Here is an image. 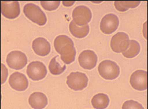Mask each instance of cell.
Returning <instances> with one entry per match:
<instances>
[{
  "label": "cell",
  "mask_w": 148,
  "mask_h": 109,
  "mask_svg": "<svg viewBox=\"0 0 148 109\" xmlns=\"http://www.w3.org/2000/svg\"><path fill=\"white\" fill-rule=\"evenodd\" d=\"M58 57V55L56 56L51 60L50 63L49 65V69L50 71L51 74L53 75H59L61 74L62 73H63L64 71L66 70V66L64 65V66H61L60 63L57 61V57Z\"/></svg>",
  "instance_id": "20"
},
{
  "label": "cell",
  "mask_w": 148,
  "mask_h": 109,
  "mask_svg": "<svg viewBox=\"0 0 148 109\" xmlns=\"http://www.w3.org/2000/svg\"><path fill=\"white\" fill-rule=\"evenodd\" d=\"M60 1H40V4L45 10L47 11H53L56 10L60 5Z\"/></svg>",
  "instance_id": "21"
},
{
  "label": "cell",
  "mask_w": 148,
  "mask_h": 109,
  "mask_svg": "<svg viewBox=\"0 0 148 109\" xmlns=\"http://www.w3.org/2000/svg\"><path fill=\"white\" fill-rule=\"evenodd\" d=\"M9 84L14 90L23 91L27 89L29 85V82L27 77L23 74L16 72L10 75L9 78Z\"/></svg>",
  "instance_id": "13"
},
{
  "label": "cell",
  "mask_w": 148,
  "mask_h": 109,
  "mask_svg": "<svg viewBox=\"0 0 148 109\" xmlns=\"http://www.w3.org/2000/svg\"><path fill=\"white\" fill-rule=\"evenodd\" d=\"M141 3V1H115L114 5L116 10L120 12H125L128 10L129 8H134L136 7L138 5H139Z\"/></svg>",
  "instance_id": "19"
},
{
  "label": "cell",
  "mask_w": 148,
  "mask_h": 109,
  "mask_svg": "<svg viewBox=\"0 0 148 109\" xmlns=\"http://www.w3.org/2000/svg\"><path fill=\"white\" fill-rule=\"evenodd\" d=\"M129 41V37L126 33H117L112 37L111 40V49L117 53L123 52L128 48Z\"/></svg>",
  "instance_id": "8"
},
{
  "label": "cell",
  "mask_w": 148,
  "mask_h": 109,
  "mask_svg": "<svg viewBox=\"0 0 148 109\" xmlns=\"http://www.w3.org/2000/svg\"><path fill=\"white\" fill-rule=\"evenodd\" d=\"M88 78L85 74L80 72H71L67 76L66 83L74 91H81L88 86Z\"/></svg>",
  "instance_id": "4"
},
{
  "label": "cell",
  "mask_w": 148,
  "mask_h": 109,
  "mask_svg": "<svg viewBox=\"0 0 148 109\" xmlns=\"http://www.w3.org/2000/svg\"><path fill=\"white\" fill-rule=\"evenodd\" d=\"M70 31L71 34L77 38H83L88 35L90 31V26L88 25L82 26H78L75 23L73 20H72L69 26Z\"/></svg>",
  "instance_id": "16"
},
{
  "label": "cell",
  "mask_w": 148,
  "mask_h": 109,
  "mask_svg": "<svg viewBox=\"0 0 148 109\" xmlns=\"http://www.w3.org/2000/svg\"><path fill=\"white\" fill-rule=\"evenodd\" d=\"M141 47L137 41L131 40L129 41L128 47L122 52V54L126 58H133L137 56L140 52Z\"/></svg>",
  "instance_id": "18"
},
{
  "label": "cell",
  "mask_w": 148,
  "mask_h": 109,
  "mask_svg": "<svg viewBox=\"0 0 148 109\" xmlns=\"http://www.w3.org/2000/svg\"><path fill=\"white\" fill-rule=\"evenodd\" d=\"M92 14L90 9L85 5H79L73 11V21L78 26L88 25L91 21Z\"/></svg>",
  "instance_id": "5"
},
{
  "label": "cell",
  "mask_w": 148,
  "mask_h": 109,
  "mask_svg": "<svg viewBox=\"0 0 148 109\" xmlns=\"http://www.w3.org/2000/svg\"><path fill=\"white\" fill-rule=\"evenodd\" d=\"M75 3V1H72V2H66V1H63V4L65 5V6H71L73 3Z\"/></svg>",
  "instance_id": "24"
},
{
  "label": "cell",
  "mask_w": 148,
  "mask_h": 109,
  "mask_svg": "<svg viewBox=\"0 0 148 109\" xmlns=\"http://www.w3.org/2000/svg\"><path fill=\"white\" fill-rule=\"evenodd\" d=\"M122 109H144L143 106L136 101L130 100L126 101L122 105Z\"/></svg>",
  "instance_id": "22"
},
{
  "label": "cell",
  "mask_w": 148,
  "mask_h": 109,
  "mask_svg": "<svg viewBox=\"0 0 148 109\" xmlns=\"http://www.w3.org/2000/svg\"><path fill=\"white\" fill-rule=\"evenodd\" d=\"M29 104L34 109H43L48 104V99L43 93L34 92L29 97Z\"/></svg>",
  "instance_id": "15"
},
{
  "label": "cell",
  "mask_w": 148,
  "mask_h": 109,
  "mask_svg": "<svg viewBox=\"0 0 148 109\" xmlns=\"http://www.w3.org/2000/svg\"><path fill=\"white\" fill-rule=\"evenodd\" d=\"M54 47L65 64H70L75 61L77 52L71 37L66 35H58L54 40Z\"/></svg>",
  "instance_id": "1"
},
{
  "label": "cell",
  "mask_w": 148,
  "mask_h": 109,
  "mask_svg": "<svg viewBox=\"0 0 148 109\" xmlns=\"http://www.w3.org/2000/svg\"><path fill=\"white\" fill-rule=\"evenodd\" d=\"M132 87L138 91H144L147 88V73L144 70H136L130 76Z\"/></svg>",
  "instance_id": "10"
},
{
  "label": "cell",
  "mask_w": 148,
  "mask_h": 109,
  "mask_svg": "<svg viewBox=\"0 0 148 109\" xmlns=\"http://www.w3.org/2000/svg\"><path fill=\"white\" fill-rule=\"evenodd\" d=\"M47 70L45 64L39 61H32L27 67V74L32 80H40L47 76Z\"/></svg>",
  "instance_id": "7"
},
{
  "label": "cell",
  "mask_w": 148,
  "mask_h": 109,
  "mask_svg": "<svg viewBox=\"0 0 148 109\" xmlns=\"http://www.w3.org/2000/svg\"><path fill=\"white\" fill-rule=\"evenodd\" d=\"M32 48L38 55L45 57L51 51V44L44 37H38L32 42Z\"/></svg>",
  "instance_id": "14"
},
{
  "label": "cell",
  "mask_w": 148,
  "mask_h": 109,
  "mask_svg": "<svg viewBox=\"0 0 148 109\" xmlns=\"http://www.w3.org/2000/svg\"><path fill=\"white\" fill-rule=\"evenodd\" d=\"M6 62L10 68L19 70L27 65V58L23 52L18 50H14L7 55Z\"/></svg>",
  "instance_id": "6"
},
{
  "label": "cell",
  "mask_w": 148,
  "mask_h": 109,
  "mask_svg": "<svg viewBox=\"0 0 148 109\" xmlns=\"http://www.w3.org/2000/svg\"><path fill=\"white\" fill-rule=\"evenodd\" d=\"M109 104V98L104 93H98L92 99V104L96 109H105Z\"/></svg>",
  "instance_id": "17"
},
{
  "label": "cell",
  "mask_w": 148,
  "mask_h": 109,
  "mask_svg": "<svg viewBox=\"0 0 148 109\" xmlns=\"http://www.w3.org/2000/svg\"><path fill=\"white\" fill-rule=\"evenodd\" d=\"M98 70L100 76L107 80H114L120 74L118 65L111 60H104L100 62Z\"/></svg>",
  "instance_id": "3"
},
{
  "label": "cell",
  "mask_w": 148,
  "mask_h": 109,
  "mask_svg": "<svg viewBox=\"0 0 148 109\" xmlns=\"http://www.w3.org/2000/svg\"><path fill=\"white\" fill-rule=\"evenodd\" d=\"M23 12L26 17L38 25H45L47 21L45 12L42 11L38 5L34 3H27L25 5Z\"/></svg>",
  "instance_id": "2"
},
{
  "label": "cell",
  "mask_w": 148,
  "mask_h": 109,
  "mask_svg": "<svg viewBox=\"0 0 148 109\" xmlns=\"http://www.w3.org/2000/svg\"><path fill=\"white\" fill-rule=\"evenodd\" d=\"M79 63L83 68L92 69L96 67L98 57L96 53L91 50H85L79 56Z\"/></svg>",
  "instance_id": "12"
},
{
  "label": "cell",
  "mask_w": 148,
  "mask_h": 109,
  "mask_svg": "<svg viewBox=\"0 0 148 109\" xmlns=\"http://www.w3.org/2000/svg\"><path fill=\"white\" fill-rule=\"evenodd\" d=\"M118 17L114 14H108L100 22V30L104 34H111L117 30L119 26Z\"/></svg>",
  "instance_id": "9"
},
{
  "label": "cell",
  "mask_w": 148,
  "mask_h": 109,
  "mask_svg": "<svg viewBox=\"0 0 148 109\" xmlns=\"http://www.w3.org/2000/svg\"><path fill=\"white\" fill-rule=\"evenodd\" d=\"M1 12L4 17L14 19L19 16L20 5L18 1H6L1 2Z\"/></svg>",
  "instance_id": "11"
},
{
  "label": "cell",
  "mask_w": 148,
  "mask_h": 109,
  "mask_svg": "<svg viewBox=\"0 0 148 109\" xmlns=\"http://www.w3.org/2000/svg\"><path fill=\"white\" fill-rule=\"evenodd\" d=\"M1 83L3 84L5 81L8 76V69L3 63H1Z\"/></svg>",
  "instance_id": "23"
}]
</instances>
